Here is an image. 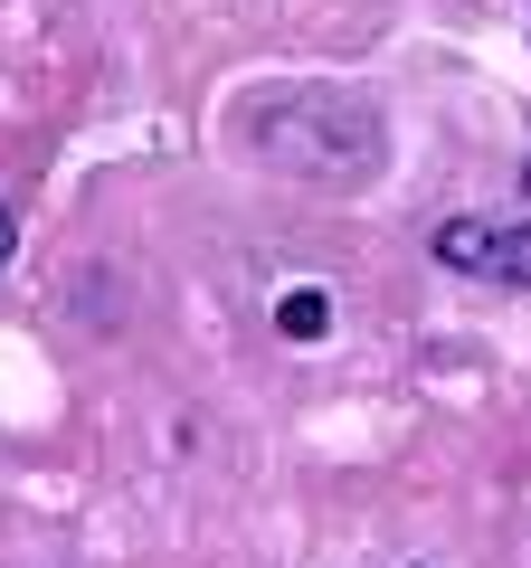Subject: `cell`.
Wrapping results in <instances>:
<instances>
[{"mask_svg": "<svg viewBox=\"0 0 531 568\" xmlns=\"http://www.w3.org/2000/svg\"><path fill=\"white\" fill-rule=\"evenodd\" d=\"M247 142L275 171H304V181H361L380 162V114L361 95H275L247 114Z\"/></svg>", "mask_w": 531, "mask_h": 568, "instance_id": "1", "label": "cell"}, {"mask_svg": "<svg viewBox=\"0 0 531 568\" xmlns=\"http://www.w3.org/2000/svg\"><path fill=\"white\" fill-rule=\"evenodd\" d=\"M428 256L447 265V275L531 294V219H437L428 227Z\"/></svg>", "mask_w": 531, "mask_h": 568, "instance_id": "2", "label": "cell"}, {"mask_svg": "<svg viewBox=\"0 0 531 568\" xmlns=\"http://www.w3.org/2000/svg\"><path fill=\"white\" fill-rule=\"evenodd\" d=\"M275 332H285V342H323V332H332V294H323V284L275 294Z\"/></svg>", "mask_w": 531, "mask_h": 568, "instance_id": "3", "label": "cell"}, {"mask_svg": "<svg viewBox=\"0 0 531 568\" xmlns=\"http://www.w3.org/2000/svg\"><path fill=\"white\" fill-rule=\"evenodd\" d=\"M20 256V200H0V265Z\"/></svg>", "mask_w": 531, "mask_h": 568, "instance_id": "4", "label": "cell"}, {"mask_svg": "<svg viewBox=\"0 0 531 568\" xmlns=\"http://www.w3.org/2000/svg\"><path fill=\"white\" fill-rule=\"evenodd\" d=\"M522 200H531V152H522Z\"/></svg>", "mask_w": 531, "mask_h": 568, "instance_id": "5", "label": "cell"}]
</instances>
